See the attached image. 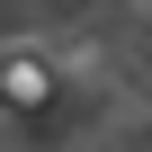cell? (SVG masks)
I'll return each instance as SVG.
<instances>
[{
	"label": "cell",
	"instance_id": "1",
	"mask_svg": "<svg viewBox=\"0 0 152 152\" xmlns=\"http://www.w3.org/2000/svg\"><path fill=\"white\" fill-rule=\"evenodd\" d=\"M0 99H18V107H45V99H54V72H45V54H27V45H0Z\"/></svg>",
	"mask_w": 152,
	"mask_h": 152
}]
</instances>
